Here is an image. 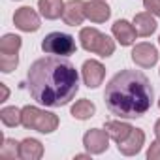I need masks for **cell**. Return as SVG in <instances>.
Wrapping results in <instances>:
<instances>
[{
    "label": "cell",
    "mask_w": 160,
    "mask_h": 160,
    "mask_svg": "<svg viewBox=\"0 0 160 160\" xmlns=\"http://www.w3.org/2000/svg\"><path fill=\"white\" fill-rule=\"evenodd\" d=\"M75 158H77V160H83V158H91V152H87V154H75Z\"/></svg>",
    "instance_id": "cell-27"
},
{
    "label": "cell",
    "mask_w": 160,
    "mask_h": 160,
    "mask_svg": "<svg viewBox=\"0 0 160 160\" xmlns=\"http://www.w3.org/2000/svg\"><path fill=\"white\" fill-rule=\"evenodd\" d=\"M13 25L21 32H36L42 27V19H40V15H38L36 10H32L30 6H23V8L15 10V13H13Z\"/></svg>",
    "instance_id": "cell-8"
},
{
    "label": "cell",
    "mask_w": 160,
    "mask_h": 160,
    "mask_svg": "<svg viewBox=\"0 0 160 160\" xmlns=\"http://www.w3.org/2000/svg\"><path fill=\"white\" fill-rule=\"evenodd\" d=\"M147 158L149 160H160V139L158 138L154 141H151V145L147 149Z\"/></svg>",
    "instance_id": "cell-23"
},
{
    "label": "cell",
    "mask_w": 160,
    "mask_h": 160,
    "mask_svg": "<svg viewBox=\"0 0 160 160\" xmlns=\"http://www.w3.org/2000/svg\"><path fill=\"white\" fill-rule=\"evenodd\" d=\"M132 23H134V28H136L138 36H141V38L152 36V34L156 32V28H158L154 15L149 13V12H139V13H136L134 19H132Z\"/></svg>",
    "instance_id": "cell-14"
},
{
    "label": "cell",
    "mask_w": 160,
    "mask_h": 160,
    "mask_svg": "<svg viewBox=\"0 0 160 160\" xmlns=\"http://www.w3.org/2000/svg\"><path fill=\"white\" fill-rule=\"evenodd\" d=\"M21 45H23V38L17 34H4L0 38V53L4 55H19Z\"/></svg>",
    "instance_id": "cell-19"
},
{
    "label": "cell",
    "mask_w": 160,
    "mask_h": 160,
    "mask_svg": "<svg viewBox=\"0 0 160 160\" xmlns=\"http://www.w3.org/2000/svg\"><path fill=\"white\" fill-rule=\"evenodd\" d=\"M158 108H160V98H158Z\"/></svg>",
    "instance_id": "cell-28"
},
{
    "label": "cell",
    "mask_w": 160,
    "mask_h": 160,
    "mask_svg": "<svg viewBox=\"0 0 160 160\" xmlns=\"http://www.w3.org/2000/svg\"><path fill=\"white\" fill-rule=\"evenodd\" d=\"M132 60L136 66L139 68H152L158 62V49L149 43V42H141V43H134L132 49Z\"/></svg>",
    "instance_id": "cell-9"
},
{
    "label": "cell",
    "mask_w": 160,
    "mask_h": 160,
    "mask_svg": "<svg viewBox=\"0 0 160 160\" xmlns=\"http://www.w3.org/2000/svg\"><path fill=\"white\" fill-rule=\"evenodd\" d=\"M42 51L45 55H57V57H70L77 51L73 36L66 32H49L42 40Z\"/></svg>",
    "instance_id": "cell-5"
},
{
    "label": "cell",
    "mask_w": 160,
    "mask_h": 160,
    "mask_svg": "<svg viewBox=\"0 0 160 160\" xmlns=\"http://www.w3.org/2000/svg\"><path fill=\"white\" fill-rule=\"evenodd\" d=\"M158 45H160V36H158Z\"/></svg>",
    "instance_id": "cell-29"
},
{
    "label": "cell",
    "mask_w": 160,
    "mask_h": 160,
    "mask_svg": "<svg viewBox=\"0 0 160 160\" xmlns=\"http://www.w3.org/2000/svg\"><path fill=\"white\" fill-rule=\"evenodd\" d=\"M104 100L113 115L121 119H139L151 109L154 91L143 72L121 70L106 85Z\"/></svg>",
    "instance_id": "cell-2"
},
{
    "label": "cell",
    "mask_w": 160,
    "mask_h": 160,
    "mask_svg": "<svg viewBox=\"0 0 160 160\" xmlns=\"http://www.w3.org/2000/svg\"><path fill=\"white\" fill-rule=\"evenodd\" d=\"M154 136H156V138L160 139V119H158V121L154 122Z\"/></svg>",
    "instance_id": "cell-26"
},
{
    "label": "cell",
    "mask_w": 160,
    "mask_h": 160,
    "mask_svg": "<svg viewBox=\"0 0 160 160\" xmlns=\"http://www.w3.org/2000/svg\"><path fill=\"white\" fill-rule=\"evenodd\" d=\"M21 124L27 130H36L40 134H53L60 121L55 113L40 109L36 106H25L21 108Z\"/></svg>",
    "instance_id": "cell-3"
},
{
    "label": "cell",
    "mask_w": 160,
    "mask_h": 160,
    "mask_svg": "<svg viewBox=\"0 0 160 160\" xmlns=\"http://www.w3.org/2000/svg\"><path fill=\"white\" fill-rule=\"evenodd\" d=\"M87 19L85 15V2L83 0H68L64 6V13H62V21L68 27H79Z\"/></svg>",
    "instance_id": "cell-11"
},
{
    "label": "cell",
    "mask_w": 160,
    "mask_h": 160,
    "mask_svg": "<svg viewBox=\"0 0 160 160\" xmlns=\"http://www.w3.org/2000/svg\"><path fill=\"white\" fill-rule=\"evenodd\" d=\"M19 143L12 138H4L2 145H0V158H6V160H13L19 158Z\"/></svg>",
    "instance_id": "cell-21"
},
{
    "label": "cell",
    "mask_w": 160,
    "mask_h": 160,
    "mask_svg": "<svg viewBox=\"0 0 160 160\" xmlns=\"http://www.w3.org/2000/svg\"><path fill=\"white\" fill-rule=\"evenodd\" d=\"M104 77H106V66L96 60V58H89L83 62L81 66V79L85 87L89 89H98L104 83Z\"/></svg>",
    "instance_id": "cell-7"
},
{
    "label": "cell",
    "mask_w": 160,
    "mask_h": 160,
    "mask_svg": "<svg viewBox=\"0 0 160 160\" xmlns=\"http://www.w3.org/2000/svg\"><path fill=\"white\" fill-rule=\"evenodd\" d=\"M70 113H72V117L77 119V121H87V119L94 117L96 106H94L89 98H81V100H77V102L70 108Z\"/></svg>",
    "instance_id": "cell-18"
},
{
    "label": "cell",
    "mask_w": 160,
    "mask_h": 160,
    "mask_svg": "<svg viewBox=\"0 0 160 160\" xmlns=\"http://www.w3.org/2000/svg\"><path fill=\"white\" fill-rule=\"evenodd\" d=\"M104 128H106V132L109 134V138H111L117 145L122 143V141L132 134V130H134V126L128 124V122H124V121H108V122L104 124Z\"/></svg>",
    "instance_id": "cell-15"
},
{
    "label": "cell",
    "mask_w": 160,
    "mask_h": 160,
    "mask_svg": "<svg viewBox=\"0 0 160 160\" xmlns=\"http://www.w3.org/2000/svg\"><path fill=\"white\" fill-rule=\"evenodd\" d=\"M143 145H145V132H143L141 128H134L132 134H130L122 143L117 145V149H119V152L124 154V156H136V154L143 149Z\"/></svg>",
    "instance_id": "cell-12"
},
{
    "label": "cell",
    "mask_w": 160,
    "mask_h": 160,
    "mask_svg": "<svg viewBox=\"0 0 160 160\" xmlns=\"http://www.w3.org/2000/svg\"><path fill=\"white\" fill-rule=\"evenodd\" d=\"M43 156V145L42 141L34 138H27L19 143V158L23 160H40Z\"/></svg>",
    "instance_id": "cell-16"
},
{
    "label": "cell",
    "mask_w": 160,
    "mask_h": 160,
    "mask_svg": "<svg viewBox=\"0 0 160 160\" xmlns=\"http://www.w3.org/2000/svg\"><path fill=\"white\" fill-rule=\"evenodd\" d=\"M0 121L8 128H15L21 124V109L15 106H8L0 109Z\"/></svg>",
    "instance_id": "cell-20"
},
{
    "label": "cell",
    "mask_w": 160,
    "mask_h": 160,
    "mask_svg": "<svg viewBox=\"0 0 160 160\" xmlns=\"http://www.w3.org/2000/svg\"><path fill=\"white\" fill-rule=\"evenodd\" d=\"M0 91H2V98H0V102H6L10 98V89L6 83H0Z\"/></svg>",
    "instance_id": "cell-25"
},
{
    "label": "cell",
    "mask_w": 160,
    "mask_h": 160,
    "mask_svg": "<svg viewBox=\"0 0 160 160\" xmlns=\"http://www.w3.org/2000/svg\"><path fill=\"white\" fill-rule=\"evenodd\" d=\"M85 15L92 23H106L111 17V8L106 4V0H89L85 2Z\"/></svg>",
    "instance_id": "cell-13"
},
{
    "label": "cell",
    "mask_w": 160,
    "mask_h": 160,
    "mask_svg": "<svg viewBox=\"0 0 160 160\" xmlns=\"http://www.w3.org/2000/svg\"><path fill=\"white\" fill-rule=\"evenodd\" d=\"M79 43L85 51L94 53L102 58H108L115 53V40L94 27H85L79 30Z\"/></svg>",
    "instance_id": "cell-4"
},
{
    "label": "cell",
    "mask_w": 160,
    "mask_h": 160,
    "mask_svg": "<svg viewBox=\"0 0 160 160\" xmlns=\"http://www.w3.org/2000/svg\"><path fill=\"white\" fill-rule=\"evenodd\" d=\"M143 8L154 17H160V0H143Z\"/></svg>",
    "instance_id": "cell-24"
},
{
    "label": "cell",
    "mask_w": 160,
    "mask_h": 160,
    "mask_svg": "<svg viewBox=\"0 0 160 160\" xmlns=\"http://www.w3.org/2000/svg\"><path fill=\"white\" fill-rule=\"evenodd\" d=\"M111 34L113 38L122 45V47H128V45H134L136 43V38H138V32L134 28V23L126 21V19H117L111 27Z\"/></svg>",
    "instance_id": "cell-10"
},
{
    "label": "cell",
    "mask_w": 160,
    "mask_h": 160,
    "mask_svg": "<svg viewBox=\"0 0 160 160\" xmlns=\"http://www.w3.org/2000/svg\"><path fill=\"white\" fill-rule=\"evenodd\" d=\"M27 87L38 104L45 108H62L70 104L79 91V73L66 57H42L27 72Z\"/></svg>",
    "instance_id": "cell-1"
},
{
    "label": "cell",
    "mask_w": 160,
    "mask_h": 160,
    "mask_svg": "<svg viewBox=\"0 0 160 160\" xmlns=\"http://www.w3.org/2000/svg\"><path fill=\"white\" fill-rule=\"evenodd\" d=\"M109 139L106 128H91L83 134V147L91 154H104L109 149Z\"/></svg>",
    "instance_id": "cell-6"
},
{
    "label": "cell",
    "mask_w": 160,
    "mask_h": 160,
    "mask_svg": "<svg viewBox=\"0 0 160 160\" xmlns=\"http://www.w3.org/2000/svg\"><path fill=\"white\" fill-rule=\"evenodd\" d=\"M19 64V55H4L0 53V70L2 73H12Z\"/></svg>",
    "instance_id": "cell-22"
},
{
    "label": "cell",
    "mask_w": 160,
    "mask_h": 160,
    "mask_svg": "<svg viewBox=\"0 0 160 160\" xmlns=\"http://www.w3.org/2000/svg\"><path fill=\"white\" fill-rule=\"evenodd\" d=\"M64 0H38V10L42 13V17L55 21L58 17H62L64 13Z\"/></svg>",
    "instance_id": "cell-17"
},
{
    "label": "cell",
    "mask_w": 160,
    "mask_h": 160,
    "mask_svg": "<svg viewBox=\"0 0 160 160\" xmlns=\"http://www.w3.org/2000/svg\"><path fill=\"white\" fill-rule=\"evenodd\" d=\"M158 75H160V70H158Z\"/></svg>",
    "instance_id": "cell-30"
}]
</instances>
